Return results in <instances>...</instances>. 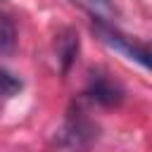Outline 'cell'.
<instances>
[{"mask_svg": "<svg viewBox=\"0 0 152 152\" xmlns=\"http://www.w3.org/2000/svg\"><path fill=\"white\" fill-rule=\"evenodd\" d=\"M97 138L100 128L95 126V121L81 107H71L64 124L57 128L52 145L55 152H90Z\"/></svg>", "mask_w": 152, "mask_h": 152, "instance_id": "obj_1", "label": "cell"}, {"mask_svg": "<svg viewBox=\"0 0 152 152\" xmlns=\"http://www.w3.org/2000/svg\"><path fill=\"white\" fill-rule=\"evenodd\" d=\"M93 28H95L97 38H100L104 45L114 48L116 52L126 55L128 59H135V62H138V64H142L145 69L150 66V52H147V48H145V45L133 43V40H131V38H126L121 31H116L112 24H107L104 19H95V17H93Z\"/></svg>", "mask_w": 152, "mask_h": 152, "instance_id": "obj_2", "label": "cell"}, {"mask_svg": "<svg viewBox=\"0 0 152 152\" xmlns=\"http://www.w3.org/2000/svg\"><path fill=\"white\" fill-rule=\"evenodd\" d=\"M83 95H86L88 100L102 104V107H116V104L124 100V88H121L116 81L107 78L104 74L93 71L90 78H88V86H86V93H83Z\"/></svg>", "mask_w": 152, "mask_h": 152, "instance_id": "obj_3", "label": "cell"}, {"mask_svg": "<svg viewBox=\"0 0 152 152\" xmlns=\"http://www.w3.org/2000/svg\"><path fill=\"white\" fill-rule=\"evenodd\" d=\"M57 57H59V64H62V71H69V66L74 64L76 55H78V48H81V40H78V33L74 28H64L57 33Z\"/></svg>", "mask_w": 152, "mask_h": 152, "instance_id": "obj_4", "label": "cell"}, {"mask_svg": "<svg viewBox=\"0 0 152 152\" xmlns=\"http://www.w3.org/2000/svg\"><path fill=\"white\" fill-rule=\"evenodd\" d=\"M17 48V26L7 14H0V57L12 55Z\"/></svg>", "mask_w": 152, "mask_h": 152, "instance_id": "obj_5", "label": "cell"}, {"mask_svg": "<svg viewBox=\"0 0 152 152\" xmlns=\"http://www.w3.org/2000/svg\"><path fill=\"white\" fill-rule=\"evenodd\" d=\"M76 5H81L90 17H95V19H109L112 14H114V5H112V0H74Z\"/></svg>", "mask_w": 152, "mask_h": 152, "instance_id": "obj_6", "label": "cell"}, {"mask_svg": "<svg viewBox=\"0 0 152 152\" xmlns=\"http://www.w3.org/2000/svg\"><path fill=\"white\" fill-rule=\"evenodd\" d=\"M21 88H24V83H21V78H19V76H14V74H10V71L0 69V104H2V102H7L10 97H14Z\"/></svg>", "mask_w": 152, "mask_h": 152, "instance_id": "obj_7", "label": "cell"}]
</instances>
